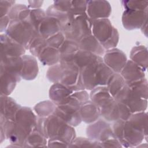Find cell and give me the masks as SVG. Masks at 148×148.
Returning a JSON list of instances; mask_svg holds the SVG:
<instances>
[{"label": "cell", "instance_id": "14", "mask_svg": "<svg viewBox=\"0 0 148 148\" xmlns=\"http://www.w3.org/2000/svg\"><path fill=\"white\" fill-rule=\"evenodd\" d=\"M103 62L113 72L119 73L127 62V57L122 51L112 49L105 54Z\"/></svg>", "mask_w": 148, "mask_h": 148}, {"label": "cell", "instance_id": "30", "mask_svg": "<svg viewBox=\"0 0 148 148\" xmlns=\"http://www.w3.org/2000/svg\"><path fill=\"white\" fill-rule=\"evenodd\" d=\"M47 45L46 39L38 34L31 40L28 49L34 56L38 57L42 50Z\"/></svg>", "mask_w": 148, "mask_h": 148}, {"label": "cell", "instance_id": "1", "mask_svg": "<svg viewBox=\"0 0 148 148\" xmlns=\"http://www.w3.org/2000/svg\"><path fill=\"white\" fill-rule=\"evenodd\" d=\"M36 127L46 138L60 139L68 144H71L75 138L72 126L54 114L37 119Z\"/></svg>", "mask_w": 148, "mask_h": 148}, {"label": "cell", "instance_id": "13", "mask_svg": "<svg viewBox=\"0 0 148 148\" xmlns=\"http://www.w3.org/2000/svg\"><path fill=\"white\" fill-rule=\"evenodd\" d=\"M1 58L18 57L25 53V48L8 35H1Z\"/></svg>", "mask_w": 148, "mask_h": 148}, {"label": "cell", "instance_id": "21", "mask_svg": "<svg viewBox=\"0 0 148 148\" xmlns=\"http://www.w3.org/2000/svg\"><path fill=\"white\" fill-rule=\"evenodd\" d=\"M77 43L81 50L90 51L99 56L104 54V48L92 35L82 38L77 42Z\"/></svg>", "mask_w": 148, "mask_h": 148}, {"label": "cell", "instance_id": "38", "mask_svg": "<svg viewBox=\"0 0 148 148\" xmlns=\"http://www.w3.org/2000/svg\"><path fill=\"white\" fill-rule=\"evenodd\" d=\"M125 9H147V1H122Z\"/></svg>", "mask_w": 148, "mask_h": 148}, {"label": "cell", "instance_id": "12", "mask_svg": "<svg viewBox=\"0 0 148 148\" xmlns=\"http://www.w3.org/2000/svg\"><path fill=\"white\" fill-rule=\"evenodd\" d=\"M147 10L126 9L123 14L122 21L127 29H134L142 27L147 22Z\"/></svg>", "mask_w": 148, "mask_h": 148}, {"label": "cell", "instance_id": "22", "mask_svg": "<svg viewBox=\"0 0 148 148\" xmlns=\"http://www.w3.org/2000/svg\"><path fill=\"white\" fill-rule=\"evenodd\" d=\"M79 114L82 120L86 123L95 121L100 115L99 110L97 106L91 101L88 100L81 105Z\"/></svg>", "mask_w": 148, "mask_h": 148}, {"label": "cell", "instance_id": "9", "mask_svg": "<svg viewBox=\"0 0 148 148\" xmlns=\"http://www.w3.org/2000/svg\"><path fill=\"white\" fill-rule=\"evenodd\" d=\"M113 97L116 102L125 105L132 113L143 112L147 108V99L135 94L126 83Z\"/></svg>", "mask_w": 148, "mask_h": 148}, {"label": "cell", "instance_id": "7", "mask_svg": "<svg viewBox=\"0 0 148 148\" xmlns=\"http://www.w3.org/2000/svg\"><path fill=\"white\" fill-rule=\"evenodd\" d=\"M92 32L93 36L102 47L106 49L115 47L119 40V34L108 18L92 20Z\"/></svg>", "mask_w": 148, "mask_h": 148}, {"label": "cell", "instance_id": "24", "mask_svg": "<svg viewBox=\"0 0 148 148\" xmlns=\"http://www.w3.org/2000/svg\"><path fill=\"white\" fill-rule=\"evenodd\" d=\"M1 95H8L14 88L16 83L20 81L14 75L1 68Z\"/></svg>", "mask_w": 148, "mask_h": 148}, {"label": "cell", "instance_id": "23", "mask_svg": "<svg viewBox=\"0 0 148 148\" xmlns=\"http://www.w3.org/2000/svg\"><path fill=\"white\" fill-rule=\"evenodd\" d=\"M23 68L21 76L26 80L34 79L38 75V64L35 58L31 56H23Z\"/></svg>", "mask_w": 148, "mask_h": 148}, {"label": "cell", "instance_id": "17", "mask_svg": "<svg viewBox=\"0 0 148 148\" xmlns=\"http://www.w3.org/2000/svg\"><path fill=\"white\" fill-rule=\"evenodd\" d=\"M121 75L127 84L145 78L143 69L131 60L126 62L121 71Z\"/></svg>", "mask_w": 148, "mask_h": 148}, {"label": "cell", "instance_id": "16", "mask_svg": "<svg viewBox=\"0 0 148 148\" xmlns=\"http://www.w3.org/2000/svg\"><path fill=\"white\" fill-rule=\"evenodd\" d=\"M73 92L62 84L55 83L50 87L49 96L52 101L58 106L69 102Z\"/></svg>", "mask_w": 148, "mask_h": 148}, {"label": "cell", "instance_id": "19", "mask_svg": "<svg viewBox=\"0 0 148 148\" xmlns=\"http://www.w3.org/2000/svg\"><path fill=\"white\" fill-rule=\"evenodd\" d=\"M61 31V28L58 20L47 16L40 23L38 32L40 36L47 39Z\"/></svg>", "mask_w": 148, "mask_h": 148}, {"label": "cell", "instance_id": "35", "mask_svg": "<svg viewBox=\"0 0 148 148\" xmlns=\"http://www.w3.org/2000/svg\"><path fill=\"white\" fill-rule=\"evenodd\" d=\"M46 13L40 9H36L31 10L29 19L35 30L38 33V28L42 21L46 17Z\"/></svg>", "mask_w": 148, "mask_h": 148}, {"label": "cell", "instance_id": "26", "mask_svg": "<svg viewBox=\"0 0 148 148\" xmlns=\"http://www.w3.org/2000/svg\"><path fill=\"white\" fill-rule=\"evenodd\" d=\"M98 57L99 56L90 51L79 49L75 55L73 62L81 70L96 61Z\"/></svg>", "mask_w": 148, "mask_h": 148}, {"label": "cell", "instance_id": "20", "mask_svg": "<svg viewBox=\"0 0 148 148\" xmlns=\"http://www.w3.org/2000/svg\"><path fill=\"white\" fill-rule=\"evenodd\" d=\"M1 117L7 120L14 121L16 114L20 106L8 95H1Z\"/></svg>", "mask_w": 148, "mask_h": 148}, {"label": "cell", "instance_id": "25", "mask_svg": "<svg viewBox=\"0 0 148 148\" xmlns=\"http://www.w3.org/2000/svg\"><path fill=\"white\" fill-rule=\"evenodd\" d=\"M38 58L44 65H53L60 61V52L57 49L47 45L40 52Z\"/></svg>", "mask_w": 148, "mask_h": 148}, {"label": "cell", "instance_id": "39", "mask_svg": "<svg viewBox=\"0 0 148 148\" xmlns=\"http://www.w3.org/2000/svg\"><path fill=\"white\" fill-rule=\"evenodd\" d=\"M0 10H1V17L6 14L10 11V9L12 5L14 3V1H1L0 2Z\"/></svg>", "mask_w": 148, "mask_h": 148}, {"label": "cell", "instance_id": "6", "mask_svg": "<svg viewBox=\"0 0 148 148\" xmlns=\"http://www.w3.org/2000/svg\"><path fill=\"white\" fill-rule=\"evenodd\" d=\"M113 131L120 143L125 147H133L140 143L145 136H147L143 130L128 120L115 121Z\"/></svg>", "mask_w": 148, "mask_h": 148}, {"label": "cell", "instance_id": "15", "mask_svg": "<svg viewBox=\"0 0 148 148\" xmlns=\"http://www.w3.org/2000/svg\"><path fill=\"white\" fill-rule=\"evenodd\" d=\"M86 13L92 20L100 18H107L110 16L111 7L107 1H94L87 2Z\"/></svg>", "mask_w": 148, "mask_h": 148}, {"label": "cell", "instance_id": "11", "mask_svg": "<svg viewBox=\"0 0 148 148\" xmlns=\"http://www.w3.org/2000/svg\"><path fill=\"white\" fill-rule=\"evenodd\" d=\"M80 105L69 102L58 105L54 112V114L58 116L71 126H76L82 121L79 109Z\"/></svg>", "mask_w": 148, "mask_h": 148}, {"label": "cell", "instance_id": "2", "mask_svg": "<svg viewBox=\"0 0 148 148\" xmlns=\"http://www.w3.org/2000/svg\"><path fill=\"white\" fill-rule=\"evenodd\" d=\"M48 79L55 83L62 84L72 91L84 89L80 70L73 62L61 63L49 69Z\"/></svg>", "mask_w": 148, "mask_h": 148}, {"label": "cell", "instance_id": "27", "mask_svg": "<svg viewBox=\"0 0 148 148\" xmlns=\"http://www.w3.org/2000/svg\"><path fill=\"white\" fill-rule=\"evenodd\" d=\"M131 61L145 70L147 66V48L144 46L134 47L131 52Z\"/></svg>", "mask_w": 148, "mask_h": 148}, {"label": "cell", "instance_id": "3", "mask_svg": "<svg viewBox=\"0 0 148 148\" xmlns=\"http://www.w3.org/2000/svg\"><path fill=\"white\" fill-rule=\"evenodd\" d=\"M84 88L92 90L99 86H106L114 72L99 56L96 61L80 70Z\"/></svg>", "mask_w": 148, "mask_h": 148}, {"label": "cell", "instance_id": "33", "mask_svg": "<svg viewBox=\"0 0 148 148\" xmlns=\"http://www.w3.org/2000/svg\"><path fill=\"white\" fill-rule=\"evenodd\" d=\"M56 104L53 101H43L36 105L34 109L41 117H46L53 114L56 108Z\"/></svg>", "mask_w": 148, "mask_h": 148}, {"label": "cell", "instance_id": "36", "mask_svg": "<svg viewBox=\"0 0 148 148\" xmlns=\"http://www.w3.org/2000/svg\"><path fill=\"white\" fill-rule=\"evenodd\" d=\"M71 144H73L74 146L79 147H102L99 142L90 138L87 139L84 138H78L75 139Z\"/></svg>", "mask_w": 148, "mask_h": 148}, {"label": "cell", "instance_id": "4", "mask_svg": "<svg viewBox=\"0 0 148 148\" xmlns=\"http://www.w3.org/2000/svg\"><path fill=\"white\" fill-rule=\"evenodd\" d=\"M91 101L97 106L101 115L110 121L119 119V110L117 102L110 94L106 86H99L91 90Z\"/></svg>", "mask_w": 148, "mask_h": 148}, {"label": "cell", "instance_id": "29", "mask_svg": "<svg viewBox=\"0 0 148 148\" xmlns=\"http://www.w3.org/2000/svg\"><path fill=\"white\" fill-rule=\"evenodd\" d=\"M46 137L35 127L27 137L24 145L25 146H45L46 144Z\"/></svg>", "mask_w": 148, "mask_h": 148}, {"label": "cell", "instance_id": "28", "mask_svg": "<svg viewBox=\"0 0 148 148\" xmlns=\"http://www.w3.org/2000/svg\"><path fill=\"white\" fill-rule=\"evenodd\" d=\"M31 10L25 5L17 4L10 9L8 16L10 20H25L29 18Z\"/></svg>", "mask_w": 148, "mask_h": 148}, {"label": "cell", "instance_id": "18", "mask_svg": "<svg viewBox=\"0 0 148 148\" xmlns=\"http://www.w3.org/2000/svg\"><path fill=\"white\" fill-rule=\"evenodd\" d=\"M77 42L66 39L58 49L60 52V62L61 63L73 62L75 55L79 50Z\"/></svg>", "mask_w": 148, "mask_h": 148}, {"label": "cell", "instance_id": "34", "mask_svg": "<svg viewBox=\"0 0 148 148\" xmlns=\"http://www.w3.org/2000/svg\"><path fill=\"white\" fill-rule=\"evenodd\" d=\"M129 121L147 134V114L143 112L135 113L128 119Z\"/></svg>", "mask_w": 148, "mask_h": 148}, {"label": "cell", "instance_id": "10", "mask_svg": "<svg viewBox=\"0 0 148 148\" xmlns=\"http://www.w3.org/2000/svg\"><path fill=\"white\" fill-rule=\"evenodd\" d=\"M87 134L90 139L99 142L102 147L105 142L116 138L109 124L101 120L90 124L87 128Z\"/></svg>", "mask_w": 148, "mask_h": 148}, {"label": "cell", "instance_id": "5", "mask_svg": "<svg viewBox=\"0 0 148 148\" xmlns=\"http://www.w3.org/2000/svg\"><path fill=\"white\" fill-rule=\"evenodd\" d=\"M69 19L61 31L68 39L77 42L82 38L91 35L92 20L86 13L75 14L68 12Z\"/></svg>", "mask_w": 148, "mask_h": 148}, {"label": "cell", "instance_id": "37", "mask_svg": "<svg viewBox=\"0 0 148 148\" xmlns=\"http://www.w3.org/2000/svg\"><path fill=\"white\" fill-rule=\"evenodd\" d=\"M65 40V35L63 32L60 31L51 36L46 39L47 43L49 46L59 49Z\"/></svg>", "mask_w": 148, "mask_h": 148}, {"label": "cell", "instance_id": "31", "mask_svg": "<svg viewBox=\"0 0 148 148\" xmlns=\"http://www.w3.org/2000/svg\"><path fill=\"white\" fill-rule=\"evenodd\" d=\"M125 82L123 77L119 73H114L109 80L107 88L110 94L114 97L124 86Z\"/></svg>", "mask_w": 148, "mask_h": 148}, {"label": "cell", "instance_id": "8", "mask_svg": "<svg viewBox=\"0 0 148 148\" xmlns=\"http://www.w3.org/2000/svg\"><path fill=\"white\" fill-rule=\"evenodd\" d=\"M6 32V35L21 44L26 49H28L32 38L38 34L33 27L29 18L25 20H10Z\"/></svg>", "mask_w": 148, "mask_h": 148}, {"label": "cell", "instance_id": "32", "mask_svg": "<svg viewBox=\"0 0 148 148\" xmlns=\"http://www.w3.org/2000/svg\"><path fill=\"white\" fill-rule=\"evenodd\" d=\"M127 84V83H126ZM135 94L140 97L147 99V82L145 78L127 84Z\"/></svg>", "mask_w": 148, "mask_h": 148}]
</instances>
